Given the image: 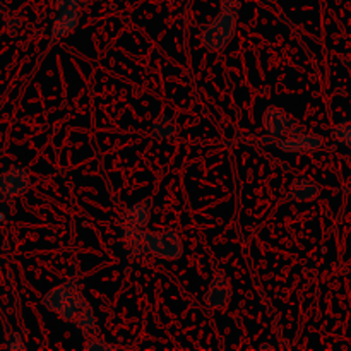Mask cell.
Returning <instances> with one entry per match:
<instances>
[{"instance_id":"16","label":"cell","mask_w":351,"mask_h":351,"mask_svg":"<svg viewBox=\"0 0 351 351\" xmlns=\"http://www.w3.org/2000/svg\"><path fill=\"white\" fill-rule=\"evenodd\" d=\"M79 9V0H57V10Z\"/></svg>"},{"instance_id":"1","label":"cell","mask_w":351,"mask_h":351,"mask_svg":"<svg viewBox=\"0 0 351 351\" xmlns=\"http://www.w3.org/2000/svg\"><path fill=\"white\" fill-rule=\"evenodd\" d=\"M123 245L130 256L151 254L163 261H177L182 257L184 245L175 232H144V230H123Z\"/></svg>"},{"instance_id":"18","label":"cell","mask_w":351,"mask_h":351,"mask_svg":"<svg viewBox=\"0 0 351 351\" xmlns=\"http://www.w3.org/2000/svg\"><path fill=\"white\" fill-rule=\"evenodd\" d=\"M264 2H276V0H264Z\"/></svg>"},{"instance_id":"5","label":"cell","mask_w":351,"mask_h":351,"mask_svg":"<svg viewBox=\"0 0 351 351\" xmlns=\"http://www.w3.org/2000/svg\"><path fill=\"white\" fill-rule=\"evenodd\" d=\"M31 187L29 171L23 167H10L0 173V201L24 195Z\"/></svg>"},{"instance_id":"7","label":"cell","mask_w":351,"mask_h":351,"mask_svg":"<svg viewBox=\"0 0 351 351\" xmlns=\"http://www.w3.org/2000/svg\"><path fill=\"white\" fill-rule=\"evenodd\" d=\"M151 218V199L130 206L123 215V230H144Z\"/></svg>"},{"instance_id":"14","label":"cell","mask_w":351,"mask_h":351,"mask_svg":"<svg viewBox=\"0 0 351 351\" xmlns=\"http://www.w3.org/2000/svg\"><path fill=\"white\" fill-rule=\"evenodd\" d=\"M332 139L351 151V120H345L332 129Z\"/></svg>"},{"instance_id":"12","label":"cell","mask_w":351,"mask_h":351,"mask_svg":"<svg viewBox=\"0 0 351 351\" xmlns=\"http://www.w3.org/2000/svg\"><path fill=\"white\" fill-rule=\"evenodd\" d=\"M75 328L81 331V335L84 336L86 339H93V338H98L99 336V328H98V322H96L95 314H93L91 307L86 308L74 322Z\"/></svg>"},{"instance_id":"10","label":"cell","mask_w":351,"mask_h":351,"mask_svg":"<svg viewBox=\"0 0 351 351\" xmlns=\"http://www.w3.org/2000/svg\"><path fill=\"white\" fill-rule=\"evenodd\" d=\"M86 308H89V304L86 302V298L82 297L81 290L77 288V290L72 291V293L67 297V300L62 304L60 311L57 312V315L62 319V321L72 322V324H74L75 319H77Z\"/></svg>"},{"instance_id":"2","label":"cell","mask_w":351,"mask_h":351,"mask_svg":"<svg viewBox=\"0 0 351 351\" xmlns=\"http://www.w3.org/2000/svg\"><path fill=\"white\" fill-rule=\"evenodd\" d=\"M237 12L239 10L221 9V12L201 29V41L206 50L221 51L233 40L237 29Z\"/></svg>"},{"instance_id":"6","label":"cell","mask_w":351,"mask_h":351,"mask_svg":"<svg viewBox=\"0 0 351 351\" xmlns=\"http://www.w3.org/2000/svg\"><path fill=\"white\" fill-rule=\"evenodd\" d=\"M230 300H232V288H230L228 280H226L225 274H218L206 291V305L216 308V311H221L230 304Z\"/></svg>"},{"instance_id":"4","label":"cell","mask_w":351,"mask_h":351,"mask_svg":"<svg viewBox=\"0 0 351 351\" xmlns=\"http://www.w3.org/2000/svg\"><path fill=\"white\" fill-rule=\"evenodd\" d=\"M263 125L264 130L267 132V136L273 137H287V136H295V134L304 132V125L298 123V120H295L293 117L288 115L283 108L280 106H267L266 112L263 115Z\"/></svg>"},{"instance_id":"3","label":"cell","mask_w":351,"mask_h":351,"mask_svg":"<svg viewBox=\"0 0 351 351\" xmlns=\"http://www.w3.org/2000/svg\"><path fill=\"white\" fill-rule=\"evenodd\" d=\"M259 141L267 146L287 151V153H314V151L324 147V137L314 132H305V130L300 134H295V136L278 137V139H274L273 136H266L261 137Z\"/></svg>"},{"instance_id":"15","label":"cell","mask_w":351,"mask_h":351,"mask_svg":"<svg viewBox=\"0 0 351 351\" xmlns=\"http://www.w3.org/2000/svg\"><path fill=\"white\" fill-rule=\"evenodd\" d=\"M86 350L88 351H106V350H117L115 346H112V345H108V343L106 341H103L101 338H93V339H89L88 343H86V346H84Z\"/></svg>"},{"instance_id":"9","label":"cell","mask_w":351,"mask_h":351,"mask_svg":"<svg viewBox=\"0 0 351 351\" xmlns=\"http://www.w3.org/2000/svg\"><path fill=\"white\" fill-rule=\"evenodd\" d=\"M319 194H321V185L317 182L307 180V178H297V180L291 182L287 197L291 202H311Z\"/></svg>"},{"instance_id":"17","label":"cell","mask_w":351,"mask_h":351,"mask_svg":"<svg viewBox=\"0 0 351 351\" xmlns=\"http://www.w3.org/2000/svg\"><path fill=\"white\" fill-rule=\"evenodd\" d=\"M7 348L9 350H24L26 346H24L23 341H21L19 335H12V341L7 343Z\"/></svg>"},{"instance_id":"11","label":"cell","mask_w":351,"mask_h":351,"mask_svg":"<svg viewBox=\"0 0 351 351\" xmlns=\"http://www.w3.org/2000/svg\"><path fill=\"white\" fill-rule=\"evenodd\" d=\"M77 288H79L77 283H75L74 280L65 281V283L58 285V287H55L53 290H50L47 295H45V297H43V305L50 312H55V314H57V312L60 311L62 304H64V302L67 300L69 295H71L74 290H77Z\"/></svg>"},{"instance_id":"13","label":"cell","mask_w":351,"mask_h":351,"mask_svg":"<svg viewBox=\"0 0 351 351\" xmlns=\"http://www.w3.org/2000/svg\"><path fill=\"white\" fill-rule=\"evenodd\" d=\"M177 134V123L170 115H160L153 122V136L156 139L168 141Z\"/></svg>"},{"instance_id":"8","label":"cell","mask_w":351,"mask_h":351,"mask_svg":"<svg viewBox=\"0 0 351 351\" xmlns=\"http://www.w3.org/2000/svg\"><path fill=\"white\" fill-rule=\"evenodd\" d=\"M79 24V9L58 10L57 17L51 24V43H57L62 38L71 34Z\"/></svg>"}]
</instances>
